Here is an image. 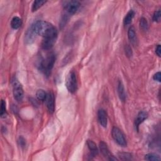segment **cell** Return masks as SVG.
<instances>
[{
	"label": "cell",
	"mask_w": 161,
	"mask_h": 161,
	"mask_svg": "<svg viewBox=\"0 0 161 161\" xmlns=\"http://www.w3.org/2000/svg\"><path fill=\"white\" fill-rule=\"evenodd\" d=\"M31 27L37 35L42 36L44 38L57 39V29L50 23L45 21H37L32 24Z\"/></svg>",
	"instance_id": "6da1fadb"
},
{
	"label": "cell",
	"mask_w": 161,
	"mask_h": 161,
	"mask_svg": "<svg viewBox=\"0 0 161 161\" xmlns=\"http://www.w3.org/2000/svg\"><path fill=\"white\" fill-rule=\"evenodd\" d=\"M55 61V56L54 54H49L43 59L40 64V69L47 76H49Z\"/></svg>",
	"instance_id": "7a4b0ae2"
},
{
	"label": "cell",
	"mask_w": 161,
	"mask_h": 161,
	"mask_svg": "<svg viewBox=\"0 0 161 161\" xmlns=\"http://www.w3.org/2000/svg\"><path fill=\"white\" fill-rule=\"evenodd\" d=\"M13 85V93L14 98L18 102H22L24 98V89L22 88V85L20 83L18 80L15 78L12 81Z\"/></svg>",
	"instance_id": "3957f363"
},
{
	"label": "cell",
	"mask_w": 161,
	"mask_h": 161,
	"mask_svg": "<svg viewBox=\"0 0 161 161\" xmlns=\"http://www.w3.org/2000/svg\"><path fill=\"white\" fill-rule=\"evenodd\" d=\"M66 86L69 92L71 93H74L77 91V82L74 72L71 71L67 75L66 80Z\"/></svg>",
	"instance_id": "277c9868"
},
{
	"label": "cell",
	"mask_w": 161,
	"mask_h": 161,
	"mask_svg": "<svg viewBox=\"0 0 161 161\" xmlns=\"http://www.w3.org/2000/svg\"><path fill=\"white\" fill-rule=\"evenodd\" d=\"M111 135L115 142L120 146H127V141L124 135L118 128L114 127L111 130Z\"/></svg>",
	"instance_id": "5b68a950"
},
{
	"label": "cell",
	"mask_w": 161,
	"mask_h": 161,
	"mask_svg": "<svg viewBox=\"0 0 161 161\" xmlns=\"http://www.w3.org/2000/svg\"><path fill=\"white\" fill-rule=\"evenodd\" d=\"M80 3L77 1H70L66 3L64 5L67 12L70 15L75 14L80 7Z\"/></svg>",
	"instance_id": "8992f818"
},
{
	"label": "cell",
	"mask_w": 161,
	"mask_h": 161,
	"mask_svg": "<svg viewBox=\"0 0 161 161\" xmlns=\"http://www.w3.org/2000/svg\"><path fill=\"white\" fill-rule=\"evenodd\" d=\"M45 102L49 111L50 113H53L55 110V98L54 95L52 92H49L47 94Z\"/></svg>",
	"instance_id": "52a82bcc"
},
{
	"label": "cell",
	"mask_w": 161,
	"mask_h": 161,
	"mask_svg": "<svg viewBox=\"0 0 161 161\" xmlns=\"http://www.w3.org/2000/svg\"><path fill=\"white\" fill-rule=\"evenodd\" d=\"M99 149L101 152L102 153L103 156L106 157L109 160H117L118 159L115 158L110 152L107 145L104 142H101L99 143Z\"/></svg>",
	"instance_id": "ba28073f"
},
{
	"label": "cell",
	"mask_w": 161,
	"mask_h": 161,
	"mask_svg": "<svg viewBox=\"0 0 161 161\" xmlns=\"http://www.w3.org/2000/svg\"><path fill=\"white\" fill-rule=\"evenodd\" d=\"M98 118L99 124L103 127L106 128L108 122V116L106 111L103 109L99 110L98 112Z\"/></svg>",
	"instance_id": "9c48e42d"
},
{
	"label": "cell",
	"mask_w": 161,
	"mask_h": 161,
	"mask_svg": "<svg viewBox=\"0 0 161 161\" xmlns=\"http://www.w3.org/2000/svg\"><path fill=\"white\" fill-rule=\"evenodd\" d=\"M148 117V114L147 112L146 111H140L139 112V113L137 115V117L135 120V128L137 129V130H138V127L139 125L143 123L144 121Z\"/></svg>",
	"instance_id": "30bf717a"
},
{
	"label": "cell",
	"mask_w": 161,
	"mask_h": 161,
	"mask_svg": "<svg viewBox=\"0 0 161 161\" xmlns=\"http://www.w3.org/2000/svg\"><path fill=\"white\" fill-rule=\"evenodd\" d=\"M36 35H37L36 33L34 32L33 28L30 27L25 34V40L27 43L28 44L32 43L34 41Z\"/></svg>",
	"instance_id": "8fae6325"
},
{
	"label": "cell",
	"mask_w": 161,
	"mask_h": 161,
	"mask_svg": "<svg viewBox=\"0 0 161 161\" xmlns=\"http://www.w3.org/2000/svg\"><path fill=\"white\" fill-rule=\"evenodd\" d=\"M118 93L120 99L122 100V102H125L126 99V93L124 85L121 80H119L118 85Z\"/></svg>",
	"instance_id": "7c38bea8"
},
{
	"label": "cell",
	"mask_w": 161,
	"mask_h": 161,
	"mask_svg": "<svg viewBox=\"0 0 161 161\" xmlns=\"http://www.w3.org/2000/svg\"><path fill=\"white\" fill-rule=\"evenodd\" d=\"M56 40L55 39H48L44 38L42 43V47L44 50H49L54 45Z\"/></svg>",
	"instance_id": "4fadbf2b"
},
{
	"label": "cell",
	"mask_w": 161,
	"mask_h": 161,
	"mask_svg": "<svg viewBox=\"0 0 161 161\" xmlns=\"http://www.w3.org/2000/svg\"><path fill=\"white\" fill-rule=\"evenodd\" d=\"M87 145L88 147L91 152V155L95 157L96 155H98V150L97 149V147L95 144V143L94 142H93L92 140H88L87 141Z\"/></svg>",
	"instance_id": "5bb4252c"
},
{
	"label": "cell",
	"mask_w": 161,
	"mask_h": 161,
	"mask_svg": "<svg viewBox=\"0 0 161 161\" xmlns=\"http://www.w3.org/2000/svg\"><path fill=\"white\" fill-rule=\"evenodd\" d=\"M22 24V20L18 16H15L12 18L11 22V26L13 29H18L21 27Z\"/></svg>",
	"instance_id": "9a60e30c"
},
{
	"label": "cell",
	"mask_w": 161,
	"mask_h": 161,
	"mask_svg": "<svg viewBox=\"0 0 161 161\" xmlns=\"http://www.w3.org/2000/svg\"><path fill=\"white\" fill-rule=\"evenodd\" d=\"M134 15H135V13L133 10H131L128 12V13L127 14V15L125 16V17L124 18V23L125 25H128L131 24Z\"/></svg>",
	"instance_id": "2e32d148"
},
{
	"label": "cell",
	"mask_w": 161,
	"mask_h": 161,
	"mask_svg": "<svg viewBox=\"0 0 161 161\" xmlns=\"http://www.w3.org/2000/svg\"><path fill=\"white\" fill-rule=\"evenodd\" d=\"M128 37L132 43L134 44L136 42V33L135 28L133 27H131L129 28L128 31Z\"/></svg>",
	"instance_id": "e0dca14e"
},
{
	"label": "cell",
	"mask_w": 161,
	"mask_h": 161,
	"mask_svg": "<svg viewBox=\"0 0 161 161\" xmlns=\"http://www.w3.org/2000/svg\"><path fill=\"white\" fill-rule=\"evenodd\" d=\"M46 1H40V0H38V1H35L33 5H32V11H37L40 7H42L45 3H46Z\"/></svg>",
	"instance_id": "ac0fdd59"
},
{
	"label": "cell",
	"mask_w": 161,
	"mask_h": 161,
	"mask_svg": "<svg viewBox=\"0 0 161 161\" xmlns=\"http://www.w3.org/2000/svg\"><path fill=\"white\" fill-rule=\"evenodd\" d=\"M145 159L147 160H149V161H157V160H160V158L158 155H157L155 154L150 153V154H148L146 155Z\"/></svg>",
	"instance_id": "d6986e66"
},
{
	"label": "cell",
	"mask_w": 161,
	"mask_h": 161,
	"mask_svg": "<svg viewBox=\"0 0 161 161\" xmlns=\"http://www.w3.org/2000/svg\"><path fill=\"white\" fill-rule=\"evenodd\" d=\"M47 94L42 89L38 90L37 93H36V96H37V99L40 101H42V102H43V101H45L46 96H47Z\"/></svg>",
	"instance_id": "ffe728a7"
},
{
	"label": "cell",
	"mask_w": 161,
	"mask_h": 161,
	"mask_svg": "<svg viewBox=\"0 0 161 161\" xmlns=\"http://www.w3.org/2000/svg\"><path fill=\"white\" fill-rule=\"evenodd\" d=\"M140 29L143 31H147L148 30V23L145 18H142L140 21Z\"/></svg>",
	"instance_id": "44dd1931"
},
{
	"label": "cell",
	"mask_w": 161,
	"mask_h": 161,
	"mask_svg": "<svg viewBox=\"0 0 161 161\" xmlns=\"http://www.w3.org/2000/svg\"><path fill=\"white\" fill-rule=\"evenodd\" d=\"M7 109H6V103L4 100H2L1 102V112H0V115L2 118H5L7 116Z\"/></svg>",
	"instance_id": "7402d4cb"
},
{
	"label": "cell",
	"mask_w": 161,
	"mask_h": 161,
	"mask_svg": "<svg viewBox=\"0 0 161 161\" xmlns=\"http://www.w3.org/2000/svg\"><path fill=\"white\" fill-rule=\"evenodd\" d=\"M153 20L155 22H159L160 20V10L156 11L153 15Z\"/></svg>",
	"instance_id": "603a6c76"
},
{
	"label": "cell",
	"mask_w": 161,
	"mask_h": 161,
	"mask_svg": "<svg viewBox=\"0 0 161 161\" xmlns=\"http://www.w3.org/2000/svg\"><path fill=\"white\" fill-rule=\"evenodd\" d=\"M125 54L127 57H132V49L129 46H127L125 47Z\"/></svg>",
	"instance_id": "cb8c5ba5"
},
{
	"label": "cell",
	"mask_w": 161,
	"mask_h": 161,
	"mask_svg": "<svg viewBox=\"0 0 161 161\" xmlns=\"http://www.w3.org/2000/svg\"><path fill=\"white\" fill-rule=\"evenodd\" d=\"M18 142H19V145L21 146L22 147H24L25 146V145H26L25 140V139L22 137L19 138Z\"/></svg>",
	"instance_id": "d4e9b609"
},
{
	"label": "cell",
	"mask_w": 161,
	"mask_h": 161,
	"mask_svg": "<svg viewBox=\"0 0 161 161\" xmlns=\"http://www.w3.org/2000/svg\"><path fill=\"white\" fill-rule=\"evenodd\" d=\"M160 72H157L154 76V79L155 80H157L159 82H160Z\"/></svg>",
	"instance_id": "484cf974"
},
{
	"label": "cell",
	"mask_w": 161,
	"mask_h": 161,
	"mask_svg": "<svg viewBox=\"0 0 161 161\" xmlns=\"http://www.w3.org/2000/svg\"><path fill=\"white\" fill-rule=\"evenodd\" d=\"M155 53L156 54L159 56L160 57V54H161V49H160V46L158 45V46L157 47L156 49H155Z\"/></svg>",
	"instance_id": "4316f807"
}]
</instances>
